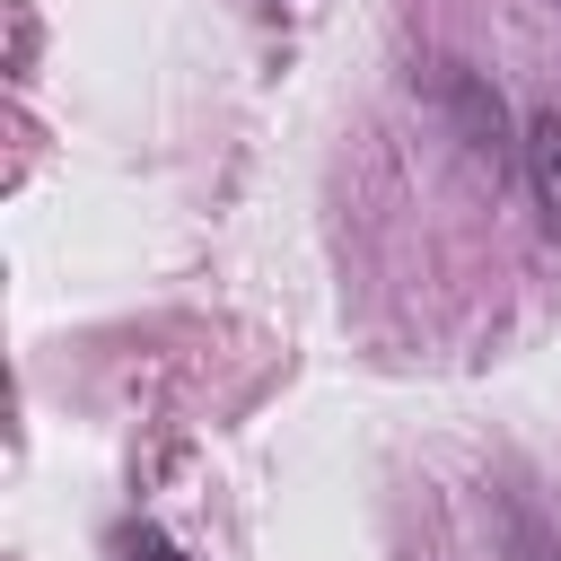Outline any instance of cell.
I'll return each mask as SVG.
<instances>
[{
    "label": "cell",
    "mask_w": 561,
    "mask_h": 561,
    "mask_svg": "<svg viewBox=\"0 0 561 561\" xmlns=\"http://www.w3.org/2000/svg\"><path fill=\"white\" fill-rule=\"evenodd\" d=\"M430 96H438V114L456 123V140L473 149V158H491V167H508L517 149H526V123H508V105H500V88L473 70V61H438L430 70Z\"/></svg>",
    "instance_id": "obj_1"
},
{
    "label": "cell",
    "mask_w": 561,
    "mask_h": 561,
    "mask_svg": "<svg viewBox=\"0 0 561 561\" xmlns=\"http://www.w3.org/2000/svg\"><path fill=\"white\" fill-rule=\"evenodd\" d=\"M526 184H535V202H543V228L561 237V105H543V114H526Z\"/></svg>",
    "instance_id": "obj_2"
},
{
    "label": "cell",
    "mask_w": 561,
    "mask_h": 561,
    "mask_svg": "<svg viewBox=\"0 0 561 561\" xmlns=\"http://www.w3.org/2000/svg\"><path fill=\"white\" fill-rule=\"evenodd\" d=\"M491 526H500V552H508V561H561V535L535 517V500L491 491Z\"/></svg>",
    "instance_id": "obj_3"
},
{
    "label": "cell",
    "mask_w": 561,
    "mask_h": 561,
    "mask_svg": "<svg viewBox=\"0 0 561 561\" xmlns=\"http://www.w3.org/2000/svg\"><path fill=\"white\" fill-rule=\"evenodd\" d=\"M114 561H193L175 535H158V526H123L114 535Z\"/></svg>",
    "instance_id": "obj_4"
}]
</instances>
